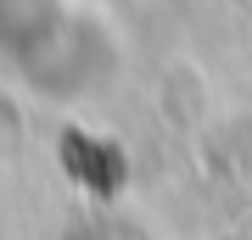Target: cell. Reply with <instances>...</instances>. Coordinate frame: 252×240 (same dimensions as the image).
<instances>
[{
  "instance_id": "1",
  "label": "cell",
  "mask_w": 252,
  "mask_h": 240,
  "mask_svg": "<svg viewBox=\"0 0 252 240\" xmlns=\"http://www.w3.org/2000/svg\"><path fill=\"white\" fill-rule=\"evenodd\" d=\"M84 39L90 28L73 0H0V56L45 95H73L101 79V67L84 62Z\"/></svg>"
}]
</instances>
